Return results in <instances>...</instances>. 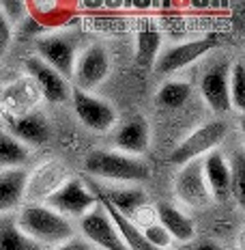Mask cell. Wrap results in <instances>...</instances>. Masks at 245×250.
Returning a JSON list of instances; mask_svg holds the SVG:
<instances>
[{
    "instance_id": "7c38bea8",
    "label": "cell",
    "mask_w": 245,
    "mask_h": 250,
    "mask_svg": "<svg viewBox=\"0 0 245 250\" xmlns=\"http://www.w3.org/2000/svg\"><path fill=\"white\" fill-rule=\"evenodd\" d=\"M69 177V168L60 160H50V162L37 166L26 177L24 203H45V199L54 194Z\"/></svg>"
},
{
    "instance_id": "2e32d148",
    "label": "cell",
    "mask_w": 245,
    "mask_h": 250,
    "mask_svg": "<svg viewBox=\"0 0 245 250\" xmlns=\"http://www.w3.org/2000/svg\"><path fill=\"white\" fill-rule=\"evenodd\" d=\"M9 134L18 138L24 147H39V145L50 143L52 138V127L45 119L43 112L30 110L26 114H18L9 121Z\"/></svg>"
},
{
    "instance_id": "9c48e42d",
    "label": "cell",
    "mask_w": 245,
    "mask_h": 250,
    "mask_svg": "<svg viewBox=\"0 0 245 250\" xmlns=\"http://www.w3.org/2000/svg\"><path fill=\"white\" fill-rule=\"evenodd\" d=\"M215 48V41L211 37H202V39H191V41H185V43H176V45H170V48L161 50L159 56L155 59L153 71L155 76H172L176 71L185 69L189 67L191 62H196L198 59L211 52Z\"/></svg>"
},
{
    "instance_id": "8992f818",
    "label": "cell",
    "mask_w": 245,
    "mask_h": 250,
    "mask_svg": "<svg viewBox=\"0 0 245 250\" xmlns=\"http://www.w3.org/2000/svg\"><path fill=\"white\" fill-rule=\"evenodd\" d=\"M110 71H112V59L108 48L93 43L77 54L71 80L75 84V91L93 93L108 80Z\"/></svg>"
},
{
    "instance_id": "5bb4252c",
    "label": "cell",
    "mask_w": 245,
    "mask_h": 250,
    "mask_svg": "<svg viewBox=\"0 0 245 250\" xmlns=\"http://www.w3.org/2000/svg\"><path fill=\"white\" fill-rule=\"evenodd\" d=\"M114 149L121 151V153L133 155V158H142L149 151L151 145V127L149 121L142 114H135L129 117L127 121H123L114 129Z\"/></svg>"
},
{
    "instance_id": "9a60e30c",
    "label": "cell",
    "mask_w": 245,
    "mask_h": 250,
    "mask_svg": "<svg viewBox=\"0 0 245 250\" xmlns=\"http://www.w3.org/2000/svg\"><path fill=\"white\" fill-rule=\"evenodd\" d=\"M228 76H230V65L226 61L215 62L208 67L200 80V95L205 104L213 112L224 114L230 110V100H228Z\"/></svg>"
},
{
    "instance_id": "603a6c76",
    "label": "cell",
    "mask_w": 245,
    "mask_h": 250,
    "mask_svg": "<svg viewBox=\"0 0 245 250\" xmlns=\"http://www.w3.org/2000/svg\"><path fill=\"white\" fill-rule=\"evenodd\" d=\"M103 205V209H106V213L112 218V222H114V227H116V231H118V235H121L123 239V244H125V248L127 250H157L155 246H151V244L147 242V239L142 237V233H140V229L132 225V222L127 220V218H123L118 211H114L108 203H103V201H99Z\"/></svg>"
},
{
    "instance_id": "52a82bcc",
    "label": "cell",
    "mask_w": 245,
    "mask_h": 250,
    "mask_svg": "<svg viewBox=\"0 0 245 250\" xmlns=\"http://www.w3.org/2000/svg\"><path fill=\"white\" fill-rule=\"evenodd\" d=\"M71 104H74V112L77 121L84 125L86 129L97 134L110 132L116 125V108L110 102L97 97L95 93H82L71 88Z\"/></svg>"
},
{
    "instance_id": "5b68a950",
    "label": "cell",
    "mask_w": 245,
    "mask_h": 250,
    "mask_svg": "<svg viewBox=\"0 0 245 250\" xmlns=\"http://www.w3.org/2000/svg\"><path fill=\"white\" fill-rule=\"evenodd\" d=\"M97 203L99 199L93 194V190L88 188L84 179L69 177L54 194L45 199L43 205H48L50 209H54L62 218L74 222V220H80L82 216H86L91 209H95Z\"/></svg>"
},
{
    "instance_id": "ba28073f",
    "label": "cell",
    "mask_w": 245,
    "mask_h": 250,
    "mask_svg": "<svg viewBox=\"0 0 245 250\" xmlns=\"http://www.w3.org/2000/svg\"><path fill=\"white\" fill-rule=\"evenodd\" d=\"M35 50H37V59H41L54 71H58L65 80H71L74 65L77 59L74 37L62 33L41 35V37L35 39Z\"/></svg>"
},
{
    "instance_id": "30bf717a",
    "label": "cell",
    "mask_w": 245,
    "mask_h": 250,
    "mask_svg": "<svg viewBox=\"0 0 245 250\" xmlns=\"http://www.w3.org/2000/svg\"><path fill=\"white\" fill-rule=\"evenodd\" d=\"M172 190H174L176 199L187 207L202 209V207L213 203L211 190H208L205 175H202L200 160H194V162L179 166V170H176V175H174V181H172Z\"/></svg>"
},
{
    "instance_id": "d4e9b609",
    "label": "cell",
    "mask_w": 245,
    "mask_h": 250,
    "mask_svg": "<svg viewBox=\"0 0 245 250\" xmlns=\"http://www.w3.org/2000/svg\"><path fill=\"white\" fill-rule=\"evenodd\" d=\"M191 95V84L185 80H166L164 84L157 88L155 102L164 110H179L183 108Z\"/></svg>"
},
{
    "instance_id": "4dcf8cb0",
    "label": "cell",
    "mask_w": 245,
    "mask_h": 250,
    "mask_svg": "<svg viewBox=\"0 0 245 250\" xmlns=\"http://www.w3.org/2000/svg\"><path fill=\"white\" fill-rule=\"evenodd\" d=\"M181 250H226L215 239H191L189 244H183Z\"/></svg>"
},
{
    "instance_id": "e0dca14e",
    "label": "cell",
    "mask_w": 245,
    "mask_h": 250,
    "mask_svg": "<svg viewBox=\"0 0 245 250\" xmlns=\"http://www.w3.org/2000/svg\"><path fill=\"white\" fill-rule=\"evenodd\" d=\"M155 222H159L161 227L168 231L174 244H189L191 239H196V222L191 220L187 213L176 207L174 203L161 201L155 205Z\"/></svg>"
},
{
    "instance_id": "4fadbf2b",
    "label": "cell",
    "mask_w": 245,
    "mask_h": 250,
    "mask_svg": "<svg viewBox=\"0 0 245 250\" xmlns=\"http://www.w3.org/2000/svg\"><path fill=\"white\" fill-rule=\"evenodd\" d=\"M26 71H28L30 82L35 84V88L39 91V95L50 104H62L71 97V86L69 80H65L58 71H54L52 67H48L37 56H28L24 62Z\"/></svg>"
},
{
    "instance_id": "8fae6325",
    "label": "cell",
    "mask_w": 245,
    "mask_h": 250,
    "mask_svg": "<svg viewBox=\"0 0 245 250\" xmlns=\"http://www.w3.org/2000/svg\"><path fill=\"white\" fill-rule=\"evenodd\" d=\"M77 231L80 237H84L93 248L99 250H127L114 227L112 218L106 213L101 203H97L95 209H91L86 216L77 220Z\"/></svg>"
},
{
    "instance_id": "83f0119b",
    "label": "cell",
    "mask_w": 245,
    "mask_h": 250,
    "mask_svg": "<svg viewBox=\"0 0 245 250\" xmlns=\"http://www.w3.org/2000/svg\"><path fill=\"white\" fill-rule=\"evenodd\" d=\"M0 13L11 26L22 24L28 18V2H24V0H0Z\"/></svg>"
},
{
    "instance_id": "ffe728a7",
    "label": "cell",
    "mask_w": 245,
    "mask_h": 250,
    "mask_svg": "<svg viewBox=\"0 0 245 250\" xmlns=\"http://www.w3.org/2000/svg\"><path fill=\"white\" fill-rule=\"evenodd\" d=\"M28 15L43 30H54L74 22L75 7L65 2H28Z\"/></svg>"
},
{
    "instance_id": "f546056e",
    "label": "cell",
    "mask_w": 245,
    "mask_h": 250,
    "mask_svg": "<svg viewBox=\"0 0 245 250\" xmlns=\"http://www.w3.org/2000/svg\"><path fill=\"white\" fill-rule=\"evenodd\" d=\"M11 41H13V26L2 18V13H0V56L7 54Z\"/></svg>"
},
{
    "instance_id": "44dd1931",
    "label": "cell",
    "mask_w": 245,
    "mask_h": 250,
    "mask_svg": "<svg viewBox=\"0 0 245 250\" xmlns=\"http://www.w3.org/2000/svg\"><path fill=\"white\" fill-rule=\"evenodd\" d=\"M161 41H164V35L159 26L155 22H142L135 33V62L151 69L161 52Z\"/></svg>"
},
{
    "instance_id": "277c9868",
    "label": "cell",
    "mask_w": 245,
    "mask_h": 250,
    "mask_svg": "<svg viewBox=\"0 0 245 250\" xmlns=\"http://www.w3.org/2000/svg\"><path fill=\"white\" fill-rule=\"evenodd\" d=\"M228 136V123L222 119H213V121L202 123L200 127H196L194 132H189L187 136L172 149L170 162L174 166H183L194 160H202L211 151L220 149V145Z\"/></svg>"
},
{
    "instance_id": "ac0fdd59",
    "label": "cell",
    "mask_w": 245,
    "mask_h": 250,
    "mask_svg": "<svg viewBox=\"0 0 245 250\" xmlns=\"http://www.w3.org/2000/svg\"><path fill=\"white\" fill-rule=\"evenodd\" d=\"M200 162H202V175H205V181L208 190H211V196L215 201H224L230 194V184H232V170L226 155L220 149H215L208 155H205Z\"/></svg>"
},
{
    "instance_id": "d6986e66",
    "label": "cell",
    "mask_w": 245,
    "mask_h": 250,
    "mask_svg": "<svg viewBox=\"0 0 245 250\" xmlns=\"http://www.w3.org/2000/svg\"><path fill=\"white\" fill-rule=\"evenodd\" d=\"M26 168L0 170V216H11L24 205Z\"/></svg>"
},
{
    "instance_id": "3957f363",
    "label": "cell",
    "mask_w": 245,
    "mask_h": 250,
    "mask_svg": "<svg viewBox=\"0 0 245 250\" xmlns=\"http://www.w3.org/2000/svg\"><path fill=\"white\" fill-rule=\"evenodd\" d=\"M88 188L93 190V194L99 201L108 203L114 211H118L123 218H127L132 225L138 229H142V225L147 227L151 222H155V211L149 207V199L147 192L140 190L135 186H110L103 188L91 181Z\"/></svg>"
},
{
    "instance_id": "7402d4cb",
    "label": "cell",
    "mask_w": 245,
    "mask_h": 250,
    "mask_svg": "<svg viewBox=\"0 0 245 250\" xmlns=\"http://www.w3.org/2000/svg\"><path fill=\"white\" fill-rule=\"evenodd\" d=\"M0 250H45V248L19 231L18 222H15V213H11V216H0Z\"/></svg>"
},
{
    "instance_id": "484cf974",
    "label": "cell",
    "mask_w": 245,
    "mask_h": 250,
    "mask_svg": "<svg viewBox=\"0 0 245 250\" xmlns=\"http://www.w3.org/2000/svg\"><path fill=\"white\" fill-rule=\"evenodd\" d=\"M228 100L230 110L243 112L245 108V67L243 62H234L228 76Z\"/></svg>"
},
{
    "instance_id": "cb8c5ba5",
    "label": "cell",
    "mask_w": 245,
    "mask_h": 250,
    "mask_svg": "<svg viewBox=\"0 0 245 250\" xmlns=\"http://www.w3.org/2000/svg\"><path fill=\"white\" fill-rule=\"evenodd\" d=\"M28 158H30V149L24 147L18 138H13L7 129L0 127V170L24 168Z\"/></svg>"
},
{
    "instance_id": "6da1fadb",
    "label": "cell",
    "mask_w": 245,
    "mask_h": 250,
    "mask_svg": "<svg viewBox=\"0 0 245 250\" xmlns=\"http://www.w3.org/2000/svg\"><path fill=\"white\" fill-rule=\"evenodd\" d=\"M84 170L95 184L108 181L112 186H135L151 179V166L144 158H133L116 149L91 151L84 160Z\"/></svg>"
},
{
    "instance_id": "4316f807",
    "label": "cell",
    "mask_w": 245,
    "mask_h": 250,
    "mask_svg": "<svg viewBox=\"0 0 245 250\" xmlns=\"http://www.w3.org/2000/svg\"><path fill=\"white\" fill-rule=\"evenodd\" d=\"M140 233H142V237L147 239L151 246H155L157 250H168L172 244H174L172 242V237L168 235V231H166L159 222H151V225L142 227L140 229Z\"/></svg>"
},
{
    "instance_id": "1f68e13d",
    "label": "cell",
    "mask_w": 245,
    "mask_h": 250,
    "mask_svg": "<svg viewBox=\"0 0 245 250\" xmlns=\"http://www.w3.org/2000/svg\"><path fill=\"white\" fill-rule=\"evenodd\" d=\"M50 250H95V248H93L84 237L74 235L71 239H67V242H62V244H58V246H54V248H50Z\"/></svg>"
},
{
    "instance_id": "f1b7e54d",
    "label": "cell",
    "mask_w": 245,
    "mask_h": 250,
    "mask_svg": "<svg viewBox=\"0 0 245 250\" xmlns=\"http://www.w3.org/2000/svg\"><path fill=\"white\" fill-rule=\"evenodd\" d=\"M232 170V184H230V194L237 196V201L243 205V196H245V179H243V155L239 153L234 164H230Z\"/></svg>"
},
{
    "instance_id": "7a4b0ae2",
    "label": "cell",
    "mask_w": 245,
    "mask_h": 250,
    "mask_svg": "<svg viewBox=\"0 0 245 250\" xmlns=\"http://www.w3.org/2000/svg\"><path fill=\"white\" fill-rule=\"evenodd\" d=\"M19 231L43 248H54L75 235V225L43 203H24L15 211Z\"/></svg>"
}]
</instances>
